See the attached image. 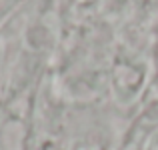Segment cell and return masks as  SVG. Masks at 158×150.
I'll return each mask as SVG.
<instances>
[{
  "instance_id": "cell-4",
  "label": "cell",
  "mask_w": 158,
  "mask_h": 150,
  "mask_svg": "<svg viewBox=\"0 0 158 150\" xmlns=\"http://www.w3.org/2000/svg\"><path fill=\"white\" fill-rule=\"evenodd\" d=\"M154 66H156V74H158V40H156V46H154Z\"/></svg>"
},
{
  "instance_id": "cell-2",
  "label": "cell",
  "mask_w": 158,
  "mask_h": 150,
  "mask_svg": "<svg viewBox=\"0 0 158 150\" xmlns=\"http://www.w3.org/2000/svg\"><path fill=\"white\" fill-rule=\"evenodd\" d=\"M158 132V102H150L126 130L118 150H146L148 142Z\"/></svg>"
},
{
  "instance_id": "cell-5",
  "label": "cell",
  "mask_w": 158,
  "mask_h": 150,
  "mask_svg": "<svg viewBox=\"0 0 158 150\" xmlns=\"http://www.w3.org/2000/svg\"><path fill=\"white\" fill-rule=\"evenodd\" d=\"M92 2H96V0H76V4H80V6H88Z\"/></svg>"
},
{
  "instance_id": "cell-1",
  "label": "cell",
  "mask_w": 158,
  "mask_h": 150,
  "mask_svg": "<svg viewBox=\"0 0 158 150\" xmlns=\"http://www.w3.org/2000/svg\"><path fill=\"white\" fill-rule=\"evenodd\" d=\"M146 78V66L132 58H118L112 68V88L122 102H128L140 92Z\"/></svg>"
},
{
  "instance_id": "cell-3",
  "label": "cell",
  "mask_w": 158,
  "mask_h": 150,
  "mask_svg": "<svg viewBox=\"0 0 158 150\" xmlns=\"http://www.w3.org/2000/svg\"><path fill=\"white\" fill-rule=\"evenodd\" d=\"M146 150H158V132H156L154 136H152V140H150V142H148Z\"/></svg>"
}]
</instances>
